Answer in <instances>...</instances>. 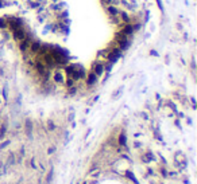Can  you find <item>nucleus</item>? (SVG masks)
<instances>
[{
	"label": "nucleus",
	"instance_id": "bb28decb",
	"mask_svg": "<svg viewBox=\"0 0 197 184\" xmlns=\"http://www.w3.org/2000/svg\"><path fill=\"white\" fill-rule=\"evenodd\" d=\"M157 4H158V7H159V9H161V11H163V7H162V1H161V0H157Z\"/></svg>",
	"mask_w": 197,
	"mask_h": 184
},
{
	"label": "nucleus",
	"instance_id": "412c9836",
	"mask_svg": "<svg viewBox=\"0 0 197 184\" xmlns=\"http://www.w3.org/2000/svg\"><path fill=\"white\" fill-rule=\"evenodd\" d=\"M47 129H49V130H55V124H54L51 120L47 121Z\"/></svg>",
	"mask_w": 197,
	"mask_h": 184
},
{
	"label": "nucleus",
	"instance_id": "20e7f679",
	"mask_svg": "<svg viewBox=\"0 0 197 184\" xmlns=\"http://www.w3.org/2000/svg\"><path fill=\"white\" fill-rule=\"evenodd\" d=\"M121 32L124 34L125 36H132L135 34V28L132 23H121Z\"/></svg>",
	"mask_w": 197,
	"mask_h": 184
},
{
	"label": "nucleus",
	"instance_id": "f03ea898",
	"mask_svg": "<svg viewBox=\"0 0 197 184\" xmlns=\"http://www.w3.org/2000/svg\"><path fill=\"white\" fill-rule=\"evenodd\" d=\"M120 57H121V50L119 47L111 48V50L107 53V59H108L109 63H115Z\"/></svg>",
	"mask_w": 197,
	"mask_h": 184
},
{
	"label": "nucleus",
	"instance_id": "6e6552de",
	"mask_svg": "<svg viewBox=\"0 0 197 184\" xmlns=\"http://www.w3.org/2000/svg\"><path fill=\"white\" fill-rule=\"evenodd\" d=\"M97 75L94 74L93 71H90V73H88L86 74V85L88 86H93V85H96L97 83Z\"/></svg>",
	"mask_w": 197,
	"mask_h": 184
},
{
	"label": "nucleus",
	"instance_id": "ddd939ff",
	"mask_svg": "<svg viewBox=\"0 0 197 184\" xmlns=\"http://www.w3.org/2000/svg\"><path fill=\"white\" fill-rule=\"evenodd\" d=\"M24 128H26V134L28 137H31V134H32V122H31V120H26Z\"/></svg>",
	"mask_w": 197,
	"mask_h": 184
},
{
	"label": "nucleus",
	"instance_id": "9d476101",
	"mask_svg": "<svg viewBox=\"0 0 197 184\" xmlns=\"http://www.w3.org/2000/svg\"><path fill=\"white\" fill-rule=\"evenodd\" d=\"M30 43H31V40L27 39V38L20 40V42H19V48H20V51H22V53H27L28 48H30Z\"/></svg>",
	"mask_w": 197,
	"mask_h": 184
},
{
	"label": "nucleus",
	"instance_id": "a211bd4d",
	"mask_svg": "<svg viewBox=\"0 0 197 184\" xmlns=\"http://www.w3.org/2000/svg\"><path fill=\"white\" fill-rule=\"evenodd\" d=\"M101 1H103V4H104V5H108V4L116 5L117 3H119V0H101Z\"/></svg>",
	"mask_w": 197,
	"mask_h": 184
},
{
	"label": "nucleus",
	"instance_id": "4be33fe9",
	"mask_svg": "<svg viewBox=\"0 0 197 184\" xmlns=\"http://www.w3.org/2000/svg\"><path fill=\"white\" fill-rule=\"evenodd\" d=\"M125 175L128 176V179H131V180H132V181H135V183H136V184H139V183H138V181H136V179H135V176H134V173H131V172H130V171H128V172H127V173H125Z\"/></svg>",
	"mask_w": 197,
	"mask_h": 184
},
{
	"label": "nucleus",
	"instance_id": "cd10ccee",
	"mask_svg": "<svg viewBox=\"0 0 197 184\" xmlns=\"http://www.w3.org/2000/svg\"><path fill=\"white\" fill-rule=\"evenodd\" d=\"M54 151H55V148H54V147H51V148L49 149V155H51V153L54 152Z\"/></svg>",
	"mask_w": 197,
	"mask_h": 184
},
{
	"label": "nucleus",
	"instance_id": "aec40b11",
	"mask_svg": "<svg viewBox=\"0 0 197 184\" xmlns=\"http://www.w3.org/2000/svg\"><path fill=\"white\" fill-rule=\"evenodd\" d=\"M7 28V20L4 18H0V30H5Z\"/></svg>",
	"mask_w": 197,
	"mask_h": 184
},
{
	"label": "nucleus",
	"instance_id": "f257e3e1",
	"mask_svg": "<svg viewBox=\"0 0 197 184\" xmlns=\"http://www.w3.org/2000/svg\"><path fill=\"white\" fill-rule=\"evenodd\" d=\"M115 43H116V47H119L121 51H124V50L130 47L131 44L130 36H125L121 31H117L116 35H115Z\"/></svg>",
	"mask_w": 197,
	"mask_h": 184
},
{
	"label": "nucleus",
	"instance_id": "6ab92c4d",
	"mask_svg": "<svg viewBox=\"0 0 197 184\" xmlns=\"http://www.w3.org/2000/svg\"><path fill=\"white\" fill-rule=\"evenodd\" d=\"M5 130H7V125H5V124H3V125L0 126V139H3V137H4Z\"/></svg>",
	"mask_w": 197,
	"mask_h": 184
},
{
	"label": "nucleus",
	"instance_id": "39448f33",
	"mask_svg": "<svg viewBox=\"0 0 197 184\" xmlns=\"http://www.w3.org/2000/svg\"><path fill=\"white\" fill-rule=\"evenodd\" d=\"M11 34H12V38H13V39L18 40V42H20V40H23L24 38H26V30H24L23 27L11 31Z\"/></svg>",
	"mask_w": 197,
	"mask_h": 184
},
{
	"label": "nucleus",
	"instance_id": "a878e982",
	"mask_svg": "<svg viewBox=\"0 0 197 184\" xmlns=\"http://www.w3.org/2000/svg\"><path fill=\"white\" fill-rule=\"evenodd\" d=\"M9 143H11V141H9V140L4 141V143H3V144L0 145V148H1V149H3V148H5V147H7V145H9Z\"/></svg>",
	"mask_w": 197,
	"mask_h": 184
},
{
	"label": "nucleus",
	"instance_id": "4468645a",
	"mask_svg": "<svg viewBox=\"0 0 197 184\" xmlns=\"http://www.w3.org/2000/svg\"><path fill=\"white\" fill-rule=\"evenodd\" d=\"M73 73H74V65H67L66 67H65V74H66L67 77L72 78Z\"/></svg>",
	"mask_w": 197,
	"mask_h": 184
},
{
	"label": "nucleus",
	"instance_id": "393cba45",
	"mask_svg": "<svg viewBox=\"0 0 197 184\" xmlns=\"http://www.w3.org/2000/svg\"><path fill=\"white\" fill-rule=\"evenodd\" d=\"M121 92H123V88H119V89H117V90H116V92L113 93V96H112V97H113V98H116V97L119 96V94H120Z\"/></svg>",
	"mask_w": 197,
	"mask_h": 184
},
{
	"label": "nucleus",
	"instance_id": "9b49d317",
	"mask_svg": "<svg viewBox=\"0 0 197 184\" xmlns=\"http://www.w3.org/2000/svg\"><path fill=\"white\" fill-rule=\"evenodd\" d=\"M40 46L42 44L38 42V40H31V43H30V48H28V51H31V54H38L40 50Z\"/></svg>",
	"mask_w": 197,
	"mask_h": 184
},
{
	"label": "nucleus",
	"instance_id": "0eeeda50",
	"mask_svg": "<svg viewBox=\"0 0 197 184\" xmlns=\"http://www.w3.org/2000/svg\"><path fill=\"white\" fill-rule=\"evenodd\" d=\"M105 9H107L109 18H111V16H119V12H120V9L117 8V5H113V4L105 5Z\"/></svg>",
	"mask_w": 197,
	"mask_h": 184
},
{
	"label": "nucleus",
	"instance_id": "f8f14e48",
	"mask_svg": "<svg viewBox=\"0 0 197 184\" xmlns=\"http://www.w3.org/2000/svg\"><path fill=\"white\" fill-rule=\"evenodd\" d=\"M119 19H120L121 23H132L131 22V16L128 15L127 11H120L119 12Z\"/></svg>",
	"mask_w": 197,
	"mask_h": 184
},
{
	"label": "nucleus",
	"instance_id": "b1692460",
	"mask_svg": "<svg viewBox=\"0 0 197 184\" xmlns=\"http://www.w3.org/2000/svg\"><path fill=\"white\" fill-rule=\"evenodd\" d=\"M53 172H54V169L51 168V169H50V172H49V175H47V179H46V181H47V183H50V181H51V179H53Z\"/></svg>",
	"mask_w": 197,
	"mask_h": 184
},
{
	"label": "nucleus",
	"instance_id": "7ed1b4c3",
	"mask_svg": "<svg viewBox=\"0 0 197 184\" xmlns=\"http://www.w3.org/2000/svg\"><path fill=\"white\" fill-rule=\"evenodd\" d=\"M65 7H66V4H65L62 0H61V1L51 3V4L47 7V9H49L50 12H53V13H58V12H61V11H63V9H65Z\"/></svg>",
	"mask_w": 197,
	"mask_h": 184
},
{
	"label": "nucleus",
	"instance_id": "c85d7f7f",
	"mask_svg": "<svg viewBox=\"0 0 197 184\" xmlns=\"http://www.w3.org/2000/svg\"><path fill=\"white\" fill-rule=\"evenodd\" d=\"M31 167H32V168H35V161H34V159L31 160Z\"/></svg>",
	"mask_w": 197,
	"mask_h": 184
},
{
	"label": "nucleus",
	"instance_id": "423d86ee",
	"mask_svg": "<svg viewBox=\"0 0 197 184\" xmlns=\"http://www.w3.org/2000/svg\"><path fill=\"white\" fill-rule=\"evenodd\" d=\"M92 71H93L97 77L103 75L104 71H105V70H104V65H103V63H100V62H96V63H93V66H92Z\"/></svg>",
	"mask_w": 197,
	"mask_h": 184
},
{
	"label": "nucleus",
	"instance_id": "f3484780",
	"mask_svg": "<svg viewBox=\"0 0 197 184\" xmlns=\"http://www.w3.org/2000/svg\"><path fill=\"white\" fill-rule=\"evenodd\" d=\"M120 1L125 5V7H128L130 9H132V4L135 5V0H120Z\"/></svg>",
	"mask_w": 197,
	"mask_h": 184
},
{
	"label": "nucleus",
	"instance_id": "5701e85b",
	"mask_svg": "<svg viewBox=\"0 0 197 184\" xmlns=\"http://www.w3.org/2000/svg\"><path fill=\"white\" fill-rule=\"evenodd\" d=\"M77 93V88L76 86H72V88H69V96H74Z\"/></svg>",
	"mask_w": 197,
	"mask_h": 184
},
{
	"label": "nucleus",
	"instance_id": "dca6fc26",
	"mask_svg": "<svg viewBox=\"0 0 197 184\" xmlns=\"http://www.w3.org/2000/svg\"><path fill=\"white\" fill-rule=\"evenodd\" d=\"M74 82H76V81H74L73 78L67 77V79H65V82H63V83H65V86L69 89V88H72V86H74Z\"/></svg>",
	"mask_w": 197,
	"mask_h": 184
},
{
	"label": "nucleus",
	"instance_id": "2eb2a0df",
	"mask_svg": "<svg viewBox=\"0 0 197 184\" xmlns=\"http://www.w3.org/2000/svg\"><path fill=\"white\" fill-rule=\"evenodd\" d=\"M117 141H119V145H121V147H125V145H127V137H125L124 133L119 134V139H117Z\"/></svg>",
	"mask_w": 197,
	"mask_h": 184
},
{
	"label": "nucleus",
	"instance_id": "1a4fd4ad",
	"mask_svg": "<svg viewBox=\"0 0 197 184\" xmlns=\"http://www.w3.org/2000/svg\"><path fill=\"white\" fill-rule=\"evenodd\" d=\"M53 79H54V82H57V83H63L65 82V75H63V73L61 70H55L54 71V74H53Z\"/></svg>",
	"mask_w": 197,
	"mask_h": 184
}]
</instances>
